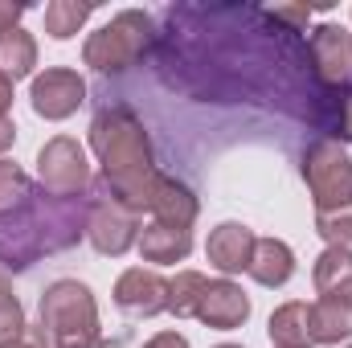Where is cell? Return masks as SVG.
I'll use <instances>...</instances> for the list:
<instances>
[{"label":"cell","mask_w":352,"mask_h":348,"mask_svg":"<svg viewBox=\"0 0 352 348\" xmlns=\"http://www.w3.org/2000/svg\"><path fill=\"white\" fill-rule=\"evenodd\" d=\"M90 148L102 164L107 184H119V180H131V176H144L156 168L152 164V140H148L140 115L127 107H107L94 115Z\"/></svg>","instance_id":"6da1fadb"},{"label":"cell","mask_w":352,"mask_h":348,"mask_svg":"<svg viewBox=\"0 0 352 348\" xmlns=\"http://www.w3.org/2000/svg\"><path fill=\"white\" fill-rule=\"evenodd\" d=\"M41 332L54 348H102L98 328V303L87 283L78 279H58L41 295Z\"/></svg>","instance_id":"7a4b0ae2"},{"label":"cell","mask_w":352,"mask_h":348,"mask_svg":"<svg viewBox=\"0 0 352 348\" xmlns=\"http://www.w3.org/2000/svg\"><path fill=\"white\" fill-rule=\"evenodd\" d=\"M148 41H152V17L140 8H127L90 33L82 45V62L94 66L98 74H123L144 58Z\"/></svg>","instance_id":"3957f363"},{"label":"cell","mask_w":352,"mask_h":348,"mask_svg":"<svg viewBox=\"0 0 352 348\" xmlns=\"http://www.w3.org/2000/svg\"><path fill=\"white\" fill-rule=\"evenodd\" d=\"M303 180H307L316 209L352 205V156L336 140H316L303 152Z\"/></svg>","instance_id":"277c9868"},{"label":"cell","mask_w":352,"mask_h":348,"mask_svg":"<svg viewBox=\"0 0 352 348\" xmlns=\"http://www.w3.org/2000/svg\"><path fill=\"white\" fill-rule=\"evenodd\" d=\"M37 180L45 193L54 197H74L90 184V164H87V152L78 140L70 135H54L41 152H37Z\"/></svg>","instance_id":"5b68a950"},{"label":"cell","mask_w":352,"mask_h":348,"mask_svg":"<svg viewBox=\"0 0 352 348\" xmlns=\"http://www.w3.org/2000/svg\"><path fill=\"white\" fill-rule=\"evenodd\" d=\"M29 102L41 119L50 123H62L70 119L82 102H87V83L78 78V70H66V66H50L45 74H33V87H29Z\"/></svg>","instance_id":"8992f818"},{"label":"cell","mask_w":352,"mask_h":348,"mask_svg":"<svg viewBox=\"0 0 352 348\" xmlns=\"http://www.w3.org/2000/svg\"><path fill=\"white\" fill-rule=\"evenodd\" d=\"M87 238H90V246H94L98 254L119 259V254H127V250L140 242V213H131L127 205H119V201L111 197V201L94 205L90 226H87Z\"/></svg>","instance_id":"52a82bcc"},{"label":"cell","mask_w":352,"mask_h":348,"mask_svg":"<svg viewBox=\"0 0 352 348\" xmlns=\"http://www.w3.org/2000/svg\"><path fill=\"white\" fill-rule=\"evenodd\" d=\"M311 66L320 83L340 90L352 78V33L344 25H320L311 33Z\"/></svg>","instance_id":"ba28073f"},{"label":"cell","mask_w":352,"mask_h":348,"mask_svg":"<svg viewBox=\"0 0 352 348\" xmlns=\"http://www.w3.org/2000/svg\"><path fill=\"white\" fill-rule=\"evenodd\" d=\"M115 303L127 316H144V320L148 316H160V312H168V279L156 274V270L131 266L115 283Z\"/></svg>","instance_id":"9c48e42d"},{"label":"cell","mask_w":352,"mask_h":348,"mask_svg":"<svg viewBox=\"0 0 352 348\" xmlns=\"http://www.w3.org/2000/svg\"><path fill=\"white\" fill-rule=\"evenodd\" d=\"M197 320L205 328H217V332H234L250 320V295L234 283V279H213L197 303Z\"/></svg>","instance_id":"30bf717a"},{"label":"cell","mask_w":352,"mask_h":348,"mask_svg":"<svg viewBox=\"0 0 352 348\" xmlns=\"http://www.w3.org/2000/svg\"><path fill=\"white\" fill-rule=\"evenodd\" d=\"M254 230L250 226H242V221H221L213 234H209V242H205V259L213 270H221L226 279L230 274H242V270H250V259H254Z\"/></svg>","instance_id":"8fae6325"},{"label":"cell","mask_w":352,"mask_h":348,"mask_svg":"<svg viewBox=\"0 0 352 348\" xmlns=\"http://www.w3.org/2000/svg\"><path fill=\"white\" fill-rule=\"evenodd\" d=\"M140 259L156 262V266H173L184 262L192 250V230H180V226H164V221H152L140 230Z\"/></svg>","instance_id":"7c38bea8"},{"label":"cell","mask_w":352,"mask_h":348,"mask_svg":"<svg viewBox=\"0 0 352 348\" xmlns=\"http://www.w3.org/2000/svg\"><path fill=\"white\" fill-rule=\"evenodd\" d=\"M246 274H250L254 283H263V287H287L291 274H295V250H291L283 238H258Z\"/></svg>","instance_id":"4fadbf2b"},{"label":"cell","mask_w":352,"mask_h":348,"mask_svg":"<svg viewBox=\"0 0 352 348\" xmlns=\"http://www.w3.org/2000/svg\"><path fill=\"white\" fill-rule=\"evenodd\" d=\"M311 283L320 291V299H352V250L349 246H328L316 266H311Z\"/></svg>","instance_id":"5bb4252c"},{"label":"cell","mask_w":352,"mask_h":348,"mask_svg":"<svg viewBox=\"0 0 352 348\" xmlns=\"http://www.w3.org/2000/svg\"><path fill=\"white\" fill-rule=\"evenodd\" d=\"M197 209H201V205H197V197H192L188 184H180V180H173V176H160L156 197H152V213H156V221L188 230V226L197 221Z\"/></svg>","instance_id":"9a60e30c"},{"label":"cell","mask_w":352,"mask_h":348,"mask_svg":"<svg viewBox=\"0 0 352 348\" xmlns=\"http://www.w3.org/2000/svg\"><path fill=\"white\" fill-rule=\"evenodd\" d=\"M270 345L274 348H311V303H283L270 316Z\"/></svg>","instance_id":"2e32d148"},{"label":"cell","mask_w":352,"mask_h":348,"mask_svg":"<svg viewBox=\"0 0 352 348\" xmlns=\"http://www.w3.org/2000/svg\"><path fill=\"white\" fill-rule=\"evenodd\" d=\"M352 340V299H316L311 303V345Z\"/></svg>","instance_id":"e0dca14e"},{"label":"cell","mask_w":352,"mask_h":348,"mask_svg":"<svg viewBox=\"0 0 352 348\" xmlns=\"http://www.w3.org/2000/svg\"><path fill=\"white\" fill-rule=\"evenodd\" d=\"M33 66H37V41H33V33L21 29V25L4 29L0 33V74L8 83H21V78L33 74Z\"/></svg>","instance_id":"ac0fdd59"},{"label":"cell","mask_w":352,"mask_h":348,"mask_svg":"<svg viewBox=\"0 0 352 348\" xmlns=\"http://www.w3.org/2000/svg\"><path fill=\"white\" fill-rule=\"evenodd\" d=\"M90 4H78V0H54V4H45V33L54 37V41H70L82 25L90 21Z\"/></svg>","instance_id":"d6986e66"},{"label":"cell","mask_w":352,"mask_h":348,"mask_svg":"<svg viewBox=\"0 0 352 348\" xmlns=\"http://www.w3.org/2000/svg\"><path fill=\"white\" fill-rule=\"evenodd\" d=\"M205 287H209V279L201 270H176V279H168V312L173 316H197Z\"/></svg>","instance_id":"ffe728a7"},{"label":"cell","mask_w":352,"mask_h":348,"mask_svg":"<svg viewBox=\"0 0 352 348\" xmlns=\"http://www.w3.org/2000/svg\"><path fill=\"white\" fill-rule=\"evenodd\" d=\"M316 234H320L328 246H352V205L316 209Z\"/></svg>","instance_id":"44dd1931"},{"label":"cell","mask_w":352,"mask_h":348,"mask_svg":"<svg viewBox=\"0 0 352 348\" xmlns=\"http://www.w3.org/2000/svg\"><path fill=\"white\" fill-rule=\"evenodd\" d=\"M25 332H29V324H25L21 299H16L12 291H0V348L12 345V340H21Z\"/></svg>","instance_id":"7402d4cb"},{"label":"cell","mask_w":352,"mask_h":348,"mask_svg":"<svg viewBox=\"0 0 352 348\" xmlns=\"http://www.w3.org/2000/svg\"><path fill=\"white\" fill-rule=\"evenodd\" d=\"M29 197V180L12 160H0V213H12Z\"/></svg>","instance_id":"603a6c76"},{"label":"cell","mask_w":352,"mask_h":348,"mask_svg":"<svg viewBox=\"0 0 352 348\" xmlns=\"http://www.w3.org/2000/svg\"><path fill=\"white\" fill-rule=\"evenodd\" d=\"M328 107H332V115H328V131H332L336 140L352 144V90H349V87L332 90Z\"/></svg>","instance_id":"cb8c5ba5"},{"label":"cell","mask_w":352,"mask_h":348,"mask_svg":"<svg viewBox=\"0 0 352 348\" xmlns=\"http://www.w3.org/2000/svg\"><path fill=\"white\" fill-rule=\"evenodd\" d=\"M21 17H25V4H8V0H4V4H0V33H4V29H16Z\"/></svg>","instance_id":"d4e9b609"},{"label":"cell","mask_w":352,"mask_h":348,"mask_svg":"<svg viewBox=\"0 0 352 348\" xmlns=\"http://www.w3.org/2000/svg\"><path fill=\"white\" fill-rule=\"evenodd\" d=\"M4 348H54V345L45 340V332H41V328H29L21 340H12V345H4Z\"/></svg>","instance_id":"484cf974"},{"label":"cell","mask_w":352,"mask_h":348,"mask_svg":"<svg viewBox=\"0 0 352 348\" xmlns=\"http://www.w3.org/2000/svg\"><path fill=\"white\" fill-rule=\"evenodd\" d=\"M144 348H188V336H180V332H160V336H152Z\"/></svg>","instance_id":"4316f807"},{"label":"cell","mask_w":352,"mask_h":348,"mask_svg":"<svg viewBox=\"0 0 352 348\" xmlns=\"http://www.w3.org/2000/svg\"><path fill=\"white\" fill-rule=\"evenodd\" d=\"M278 21H291V25H307L311 21V8H274Z\"/></svg>","instance_id":"83f0119b"},{"label":"cell","mask_w":352,"mask_h":348,"mask_svg":"<svg viewBox=\"0 0 352 348\" xmlns=\"http://www.w3.org/2000/svg\"><path fill=\"white\" fill-rule=\"evenodd\" d=\"M12 140H16V123H12V115H4L0 119V156L12 148Z\"/></svg>","instance_id":"f1b7e54d"},{"label":"cell","mask_w":352,"mask_h":348,"mask_svg":"<svg viewBox=\"0 0 352 348\" xmlns=\"http://www.w3.org/2000/svg\"><path fill=\"white\" fill-rule=\"evenodd\" d=\"M8 107H12V83H8V78L0 74V119L8 115Z\"/></svg>","instance_id":"f546056e"},{"label":"cell","mask_w":352,"mask_h":348,"mask_svg":"<svg viewBox=\"0 0 352 348\" xmlns=\"http://www.w3.org/2000/svg\"><path fill=\"white\" fill-rule=\"evenodd\" d=\"M0 291H12V283H8V270L0 266Z\"/></svg>","instance_id":"4dcf8cb0"},{"label":"cell","mask_w":352,"mask_h":348,"mask_svg":"<svg viewBox=\"0 0 352 348\" xmlns=\"http://www.w3.org/2000/svg\"><path fill=\"white\" fill-rule=\"evenodd\" d=\"M217 348H242V345H217Z\"/></svg>","instance_id":"1f68e13d"},{"label":"cell","mask_w":352,"mask_h":348,"mask_svg":"<svg viewBox=\"0 0 352 348\" xmlns=\"http://www.w3.org/2000/svg\"><path fill=\"white\" fill-rule=\"evenodd\" d=\"M344 348H352V345H344Z\"/></svg>","instance_id":"d6a6232c"}]
</instances>
